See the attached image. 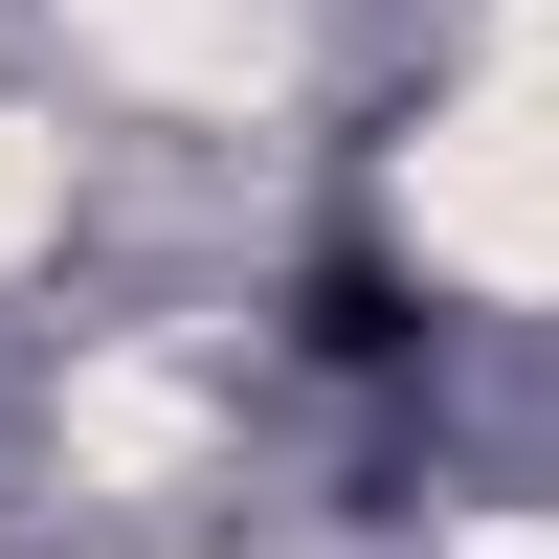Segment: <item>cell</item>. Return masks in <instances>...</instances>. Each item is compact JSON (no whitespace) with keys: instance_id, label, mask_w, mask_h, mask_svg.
Wrapping results in <instances>:
<instances>
[{"instance_id":"obj_1","label":"cell","mask_w":559,"mask_h":559,"mask_svg":"<svg viewBox=\"0 0 559 559\" xmlns=\"http://www.w3.org/2000/svg\"><path fill=\"white\" fill-rule=\"evenodd\" d=\"M313 358H358V381H381V358H426V292H403L381 247H336V269H313Z\"/></svg>"}]
</instances>
